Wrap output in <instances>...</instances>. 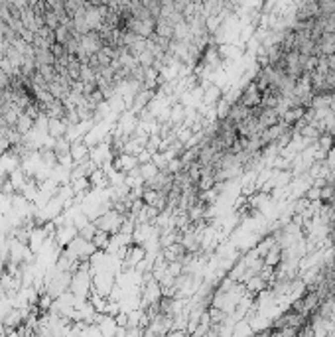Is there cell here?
Segmentation results:
<instances>
[{
	"label": "cell",
	"instance_id": "7a4b0ae2",
	"mask_svg": "<svg viewBox=\"0 0 335 337\" xmlns=\"http://www.w3.org/2000/svg\"><path fill=\"white\" fill-rule=\"evenodd\" d=\"M14 128L20 132V134H28L32 128H34V118L28 114V112H20L18 114V120H16V124H14Z\"/></svg>",
	"mask_w": 335,
	"mask_h": 337
},
{
	"label": "cell",
	"instance_id": "6da1fadb",
	"mask_svg": "<svg viewBox=\"0 0 335 337\" xmlns=\"http://www.w3.org/2000/svg\"><path fill=\"white\" fill-rule=\"evenodd\" d=\"M65 132H67V122L63 118H50L48 120V134L52 138L65 136Z\"/></svg>",
	"mask_w": 335,
	"mask_h": 337
}]
</instances>
